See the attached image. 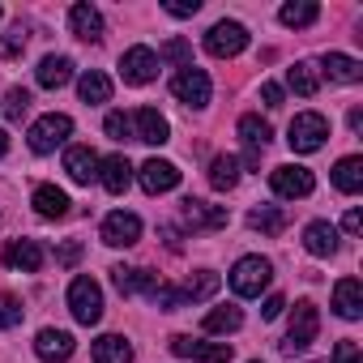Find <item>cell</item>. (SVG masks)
Listing matches in <instances>:
<instances>
[{"label": "cell", "instance_id": "1", "mask_svg": "<svg viewBox=\"0 0 363 363\" xmlns=\"http://www.w3.org/2000/svg\"><path fill=\"white\" fill-rule=\"evenodd\" d=\"M320 333V308L312 299H299L295 312H291V329H286V342H282V354H299L316 342Z\"/></svg>", "mask_w": 363, "mask_h": 363}, {"label": "cell", "instance_id": "2", "mask_svg": "<svg viewBox=\"0 0 363 363\" xmlns=\"http://www.w3.org/2000/svg\"><path fill=\"white\" fill-rule=\"evenodd\" d=\"M325 137H329V120H325L320 111H299V116L291 120V128H286V145H291L295 154H312V150H320Z\"/></svg>", "mask_w": 363, "mask_h": 363}, {"label": "cell", "instance_id": "3", "mask_svg": "<svg viewBox=\"0 0 363 363\" xmlns=\"http://www.w3.org/2000/svg\"><path fill=\"white\" fill-rule=\"evenodd\" d=\"M269 282H274V265L265 257H240L235 269H231V291L244 295V299H257Z\"/></svg>", "mask_w": 363, "mask_h": 363}, {"label": "cell", "instance_id": "4", "mask_svg": "<svg viewBox=\"0 0 363 363\" xmlns=\"http://www.w3.org/2000/svg\"><path fill=\"white\" fill-rule=\"evenodd\" d=\"M69 312H73V320L77 325H99L103 320V291H99V282L94 278H73V286H69Z\"/></svg>", "mask_w": 363, "mask_h": 363}, {"label": "cell", "instance_id": "5", "mask_svg": "<svg viewBox=\"0 0 363 363\" xmlns=\"http://www.w3.org/2000/svg\"><path fill=\"white\" fill-rule=\"evenodd\" d=\"M69 137H73V120L60 116V111H52V116L35 120V128H30V150H35V154H52V150L65 145Z\"/></svg>", "mask_w": 363, "mask_h": 363}, {"label": "cell", "instance_id": "6", "mask_svg": "<svg viewBox=\"0 0 363 363\" xmlns=\"http://www.w3.org/2000/svg\"><path fill=\"white\" fill-rule=\"evenodd\" d=\"M171 94H175L179 103H189V107H206V103H210V77H206V69L184 65V69L171 77Z\"/></svg>", "mask_w": 363, "mask_h": 363}, {"label": "cell", "instance_id": "7", "mask_svg": "<svg viewBox=\"0 0 363 363\" xmlns=\"http://www.w3.org/2000/svg\"><path fill=\"white\" fill-rule=\"evenodd\" d=\"M171 350L179 359H193V363H227L231 359V342H201V337H189V333H175Z\"/></svg>", "mask_w": 363, "mask_h": 363}, {"label": "cell", "instance_id": "8", "mask_svg": "<svg viewBox=\"0 0 363 363\" xmlns=\"http://www.w3.org/2000/svg\"><path fill=\"white\" fill-rule=\"evenodd\" d=\"M244 48H248V30H244L240 22H214L210 35H206V52L218 56V60H231V56H240Z\"/></svg>", "mask_w": 363, "mask_h": 363}, {"label": "cell", "instance_id": "9", "mask_svg": "<svg viewBox=\"0 0 363 363\" xmlns=\"http://www.w3.org/2000/svg\"><path fill=\"white\" fill-rule=\"evenodd\" d=\"M269 189H274L278 197L295 201V197H308V193L316 189V179H312V171H308V167L286 162V167H274V171H269Z\"/></svg>", "mask_w": 363, "mask_h": 363}, {"label": "cell", "instance_id": "10", "mask_svg": "<svg viewBox=\"0 0 363 363\" xmlns=\"http://www.w3.org/2000/svg\"><path fill=\"white\" fill-rule=\"evenodd\" d=\"M137 179H141V189H145L150 197H158V193H171V189L179 184V167L167 162V158H145V162L137 167Z\"/></svg>", "mask_w": 363, "mask_h": 363}, {"label": "cell", "instance_id": "11", "mask_svg": "<svg viewBox=\"0 0 363 363\" xmlns=\"http://www.w3.org/2000/svg\"><path fill=\"white\" fill-rule=\"evenodd\" d=\"M179 214L193 231H223L227 227V206H210L201 197H184L179 201Z\"/></svg>", "mask_w": 363, "mask_h": 363}, {"label": "cell", "instance_id": "12", "mask_svg": "<svg viewBox=\"0 0 363 363\" xmlns=\"http://www.w3.org/2000/svg\"><path fill=\"white\" fill-rule=\"evenodd\" d=\"M120 77H124L128 86H150V82L158 77V56H154L150 48H128V52L120 56Z\"/></svg>", "mask_w": 363, "mask_h": 363}, {"label": "cell", "instance_id": "13", "mask_svg": "<svg viewBox=\"0 0 363 363\" xmlns=\"http://www.w3.org/2000/svg\"><path fill=\"white\" fill-rule=\"evenodd\" d=\"M137 240H141V218H137V214L116 210V214L103 218V244H111V248H133Z\"/></svg>", "mask_w": 363, "mask_h": 363}, {"label": "cell", "instance_id": "14", "mask_svg": "<svg viewBox=\"0 0 363 363\" xmlns=\"http://www.w3.org/2000/svg\"><path fill=\"white\" fill-rule=\"evenodd\" d=\"M35 354L43 363H69L73 359V333H65V329H39Z\"/></svg>", "mask_w": 363, "mask_h": 363}, {"label": "cell", "instance_id": "15", "mask_svg": "<svg viewBox=\"0 0 363 363\" xmlns=\"http://www.w3.org/2000/svg\"><path fill=\"white\" fill-rule=\"evenodd\" d=\"M111 282H116V291L120 295H154L158 286H162V278L158 274H150V269H128V265H116L111 269Z\"/></svg>", "mask_w": 363, "mask_h": 363}, {"label": "cell", "instance_id": "16", "mask_svg": "<svg viewBox=\"0 0 363 363\" xmlns=\"http://www.w3.org/2000/svg\"><path fill=\"white\" fill-rule=\"evenodd\" d=\"M5 265L22 269V274H39L43 269V248L35 240H9L5 244Z\"/></svg>", "mask_w": 363, "mask_h": 363}, {"label": "cell", "instance_id": "17", "mask_svg": "<svg viewBox=\"0 0 363 363\" xmlns=\"http://www.w3.org/2000/svg\"><path fill=\"white\" fill-rule=\"evenodd\" d=\"M333 312L342 320H359L363 316V282L359 278H342L333 286Z\"/></svg>", "mask_w": 363, "mask_h": 363}, {"label": "cell", "instance_id": "18", "mask_svg": "<svg viewBox=\"0 0 363 363\" xmlns=\"http://www.w3.org/2000/svg\"><path fill=\"white\" fill-rule=\"evenodd\" d=\"M65 171H69L73 184H90V179H99V154H94L90 145H69Z\"/></svg>", "mask_w": 363, "mask_h": 363}, {"label": "cell", "instance_id": "19", "mask_svg": "<svg viewBox=\"0 0 363 363\" xmlns=\"http://www.w3.org/2000/svg\"><path fill=\"white\" fill-rule=\"evenodd\" d=\"M99 179H103V189L107 193H128V184H133V162L124 158V154H111V158H103L99 162Z\"/></svg>", "mask_w": 363, "mask_h": 363}, {"label": "cell", "instance_id": "20", "mask_svg": "<svg viewBox=\"0 0 363 363\" xmlns=\"http://www.w3.org/2000/svg\"><path fill=\"white\" fill-rule=\"evenodd\" d=\"M133 137L145 141V145H162V141L171 137V128H167V120H162L154 107H141V111L133 116Z\"/></svg>", "mask_w": 363, "mask_h": 363}, {"label": "cell", "instance_id": "21", "mask_svg": "<svg viewBox=\"0 0 363 363\" xmlns=\"http://www.w3.org/2000/svg\"><path fill=\"white\" fill-rule=\"evenodd\" d=\"M69 26H73V35L82 43H99L103 39V18H99L94 5H73L69 9Z\"/></svg>", "mask_w": 363, "mask_h": 363}, {"label": "cell", "instance_id": "22", "mask_svg": "<svg viewBox=\"0 0 363 363\" xmlns=\"http://www.w3.org/2000/svg\"><path fill=\"white\" fill-rule=\"evenodd\" d=\"M320 73H325L329 82H346V86L363 82V65H359L354 56H342V52H329V56L320 60Z\"/></svg>", "mask_w": 363, "mask_h": 363}, {"label": "cell", "instance_id": "23", "mask_svg": "<svg viewBox=\"0 0 363 363\" xmlns=\"http://www.w3.org/2000/svg\"><path fill=\"white\" fill-rule=\"evenodd\" d=\"M35 77H39L43 90H60V86H69V77H73V60H69V56H43L39 69H35Z\"/></svg>", "mask_w": 363, "mask_h": 363}, {"label": "cell", "instance_id": "24", "mask_svg": "<svg viewBox=\"0 0 363 363\" xmlns=\"http://www.w3.org/2000/svg\"><path fill=\"white\" fill-rule=\"evenodd\" d=\"M303 248H308L312 257H333V252H337V227H333V223H308Z\"/></svg>", "mask_w": 363, "mask_h": 363}, {"label": "cell", "instance_id": "25", "mask_svg": "<svg viewBox=\"0 0 363 363\" xmlns=\"http://www.w3.org/2000/svg\"><path fill=\"white\" fill-rule=\"evenodd\" d=\"M30 201H35V214H39V218H65V214H69V197H65L56 184H39Z\"/></svg>", "mask_w": 363, "mask_h": 363}, {"label": "cell", "instance_id": "26", "mask_svg": "<svg viewBox=\"0 0 363 363\" xmlns=\"http://www.w3.org/2000/svg\"><path fill=\"white\" fill-rule=\"evenodd\" d=\"M248 227H252V231H261V235H282V231L291 227V214H286V210H278V206H261V210H252V214H248Z\"/></svg>", "mask_w": 363, "mask_h": 363}, {"label": "cell", "instance_id": "27", "mask_svg": "<svg viewBox=\"0 0 363 363\" xmlns=\"http://www.w3.org/2000/svg\"><path fill=\"white\" fill-rule=\"evenodd\" d=\"M94 363H133V346L120 333H103L94 342Z\"/></svg>", "mask_w": 363, "mask_h": 363}, {"label": "cell", "instance_id": "28", "mask_svg": "<svg viewBox=\"0 0 363 363\" xmlns=\"http://www.w3.org/2000/svg\"><path fill=\"white\" fill-rule=\"evenodd\" d=\"M333 184H337V193H359L363 189V158L359 154H350L333 167Z\"/></svg>", "mask_w": 363, "mask_h": 363}, {"label": "cell", "instance_id": "29", "mask_svg": "<svg viewBox=\"0 0 363 363\" xmlns=\"http://www.w3.org/2000/svg\"><path fill=\"white\" fill-rule=\"evenodd\" d=\"M316 18H320V5H312V0H295V5H282V9H278V22L291 26V30H303V26H312Z\"/></svg>", "mask_w": 363, "mask_h": 363}, {"label": "cell", "instance_id": "30", "mask_svg": "<svg viewBox=\"0 0 363 363\" xmlns=\"http://www.w3.org/2000/svg\"><path fill=\"white\" fill-rule=\"evenodd\" d=\"M210 184H214L218 193H231V189L240 184V162H235L231 154H218V158L210 162Z\"/></svg>", "mask_w": 363, "mask_h": 363}, {"label": "cell", "instance_id": "31", "mask_svg": "<svg viewBox=\"0 0 363 363\" xmlns=\"http://www.w3.org/2000/svg\"><path fill=\"white\" fill-rule=\"evenodd\" d=\"M77 94H82V103H107L111 99V77L99 73V69H90V73H82Z\"/></svg>", "mask_w": 363, "mask_h": 363}, {"label": "cell", "instance_id": "32", "mask_svg": "<svg viewBox=\"0 0 363 363\" xmlns=\"http://www.w3.org/2000/svg\"><path fill=\"white\" fill-rule=\"evenodd\" d=\"M240 137H244V145H248V154H261L265 145H269V137H274V128L261 120V116H244L240 120Z\"/></svg>", "mask_w": 363, "mask_h": 363}, {"label": "cell", "instance_id": "33", "mask_svg": "<svg viewBox=\"0 0 363 363\" xmlns=\"http://www.w3.org/2000/svg\"><path fill=\"white\" fill-rule=\"evenodd\" d=\"M286 82H291V90H295V94H303V99H312V94L320 90V77H316V65H308V60H299V65H291V69H286Z\"/></svg>", "mask_w": 363, "mask_h": 363}, {"label": "cell", "instance_id": "34", "mask_svg": "<svg viewBox=\"0 0 363 363\" xmlns=\"http://www.w3.org/2000/svg\"><path fill=\"white\" fill-rule=\"evenodd\" d=\"M244 325V312L235 308V303H227V308H214V312H206V333H235Z\"/></svg>", "mask_w": 363, "mask_h": 363}, {"label": "cell", "instance_id": "35", "mask_svg": "<svg viewBox=\"0 0 363 363\" xmlns=\"http://www.w3.org/2000/svg\"><path fill=\"white\" fill-rule=\"evenodd\" d=\"M218 286H223V278H218V274L197 269V274L184 282V299H210V295H218Z\"/></svg>", "mask_w": 363, "mask_h": 363}, {"label": "cell", "instance_id": "36", "mask_svg": "<svg viewBox=\"0 0 363 363\" xmlns=\"http://www.w3.org/2000/svg\"><path fill=\"white\" fill-rule=\"evenodd\" d=\"M22 316H26V308H22V299H18V295H0V329L22 325Z\"/></svg>", "mask_w": 363, "mask_h": 363}, {"label": "cell", "instance_id": "37", "mask_svg": "<svg viewBox=\"0 0 363 363\" xmlns=\"http://www.w3.org/2000/svg\"><path fill=\"white\" fill-rule=\"evenodd\" d=\"M26 52V26H13L5 39H0V60H18Z\"/></svg>", "mask_w": 363, "mask_h": 363}, {"label": "cell", "instance_id": "38", "mask_svg": "<svg viewBox=\"0 0 363 363\" xmlns=\"http://www.w3.org/2000/svg\"><path fill=\"white\" fill-rule=\"evenodd\" d=\"M26 111H30V90L13 86V90L5 94V116H9V120H22Z\"/></svg>", "mask_w": 363, "mask_h": 363}, {"label": "cell", "instance_id": "39", "mask_svg": "<svg viewBox=\"0 0 363 363\" xmlns=\"http://www.w3.org/2000/svg\"><path fill=\"white\" fill-rule=\"evenodd\" d=\"M103 128H107L111 141H128V137H133V120H128L124 111H111V116L103 120Z\"/></svg>", "mask_w": 363, "mask_h": 363}, {"label": "cell", "instance_id": "40", "mask_svg": "<svg viewBox=\"0 0 363 363\" xmlns=\"http://www.w3.org/2000/svg\"><path fill=\"white\" fill-rule=\"evenodd\" d=\"M333 363H363V359H359V346H354L350 337H342V342L333 346Z\"/></svg>", "mask_w": 363, "mask_h": 363}, {"label": "cell", "instance_id": "41", "mask_svg": "<svg viewBox=\"0 0 363 363\" xmlns=\"http://www.w3.org/2000/svg\"><path fill=\"white\" fill-rule=\"evenodd\" d=\"M171 18H193L197 9H201V0H171V5H162Z\"/></svg>", "mask_w": 363, "mask_h": 363}, {"label": "cell", "instance_id": "42", "mask_svg": "<svg viewBox=\"0 0 363 363\" xmlns=\"http://www.w3.org/2000/svg\"><path fill=\"white\" fill-rule=\"evenodd\" d=\"M158 56H167V60H189V56H193V48H189L184 39H171V43H167Z\"/></svg>", "mask_w": 363, "mask_h": 363}, {"label": "cell", "instance_id": "43", "mask_svg": "<svg viewBox=\"0 0 363 363\" xmlns=\"http://www.w3.org/2000/svg\"><path fill=\"white\" fill-rule=\"evenodd\" d=\"M261 99H265V107H282V99H286V94H282V86L265 82V86H261Z\"/></svg>", "mask_w": 363, "mask_h": 363}, {"label": "cell", "instance_id": "44", "mask_svg": "<svg viewBox=\"0 0 363 363\" xmlns=\"http://www.w3.org/2000/svg\"><path fill=\"white\" fill-rule=\"evenodd\" d=\"M56 257H60V265H77V261H82V244H77V240H69Z\"/></svg>", "mask_w": 363, "mask_h": 363}, {"label": "cell", "instance_id": "45", "mask_svg": "<svg viewBox=\"0 0 363 363\" xmlns=\"http://www.w3.org/2000/svg\"><path fill=\"white\" fill-rule=\"evenodd\" d=\"M282 308H286V299H282V295H269V299H265V308H261V320L282 316Z\"/></svg>", "mask_w": 363, "mask_h": 363}, {"label": "cell", "instance_id": "46", "mask_svg": "<svg viewBox=\"0 0 363 363\" xmlns=\"http://www.w3.org/2000/svg\"><path fill=\"white\" fill-rule=\"evenodd\" d=\"M342 227H346V235H359V227H363V214H359V210H346Z\"/></svg>", "mask_w": 363, "mask_h": 363}, {"label": "cell", "instance_id": "47", "mask_svg": "<svg viewBox=\"0 0 363 363\" xmlns=\"http://www.w3.org/2000/svg\"><path fill=\"white\" fill-rule=\"evenodd\" d=\"M162 240H167L171 252H179V235H175V227H162Z\"/></svg>", "mask_w": 363, "mask_h": 363}, {"label": "cell", "instance_id": "48", "mask_svg": "<svg viewBox=\"0 0 363 363\" xmlns=\"http://www.w3.org/2000/svg\"><path fill=\"white\" fill-rule=\"evenodd\" d=\"M350 128H354V133L363 128V111H359V107H350Z\"/></svg>", "mask_w": 363, "mask_h": 363}, {"label": "cell", "instance_id": "49", "mask_svg": "<svg viewBox=\"0 0 363 363\" xmlns=\"http://www.w3.org/2000/svg\"><path fill=\"white\" fill-rule=\"evenodd\" d=\"M9 154V133H0V158Z\"/></svg>", "mask_w": 363, "mask_h": 363}, {"label": "cell", "instance_id": "50", "mask_svg": "<svg viewBox=\"0 0 363 363\" xmlns=\"http://www.w3.org/2000/svg\"><path fill=\"white\" fill-rule=\"evenodd\" d=\"M0 18H5V9H0Z\"/></svg>", "mask_w": 363, "mask_h": 363}]
</instances>
